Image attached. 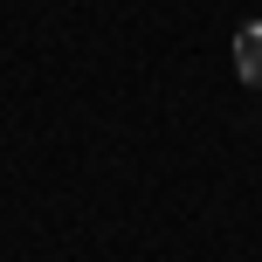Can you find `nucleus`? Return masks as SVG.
I'll use <instances>...</instances> for the list:
<instances>
[{
	"label": "nucleus",
	"mask_w": 262,
	"mask_h": 262,
	"mask_svg": "<svg viewBox=\"0 0 262 262\" xmlns=\"http://www.w3.org/2000/svg\"><path fill=\"white\" fill-rule=\"evenodd\" d=\"M235 69L249 90H262V21H242L235 28Z\"/></svg>",
	"instance_id": "f257e3e1"
}]
</instances>
